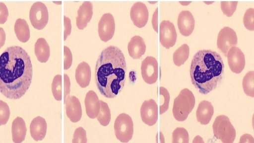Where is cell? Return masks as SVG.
Returning <instances> with one entry per match:
<instances>
[{"instance_id":"1","label":"cell","mask_w":254,"mask_h":143,"mask_svg":"<svg viewBox=\"0 0 254 143\" xmlns=\"http://www.w3.org/2000/svg\"><path fill=\"white\" fill-rule=\"evenodd\" d=\"M32 75L30 58L21 47H9L0 56V92L5 97L21 98L28 89Z\"/></svg>"},{"instance_id":"2","label":"cell","mask_w":254,"mask_h":143,"mask_svg":"<svg viewBox=\"0 0 254 143\" xmlns=\"http://www.w3.org/2000/svg\"><path fill=\"white\" fill-rule=\"evenodd\" d=\"M126 72L122 51L114 46L104 49L97 59L95 71V82L101 94L108 98L116 97L124 86Z\"/></svg>"},{"instance_id":"3","label":"cell","mask_w":254,"mask_h":143,"mask_svg":"<svg viewBox=\"0 0 254 143\" xmlns=\"http://www.w3.org/2000/svg\"><path fill=\"white\" fill-rule=\"evenodd\" d=\"M221 56L210 50H201L194 55L190 66L192 84L198 91L207 94L216 88L224 73Z\"/></svg>"},{"instance_id":"4","label":"cell","mask_w":254,"mask_h":143,"mask_svg":"<svg viewBox=\"0 0 254 143\" xmlns=\"http://www.w3.org/2000/svg\"><path fill=\"white\" fill-rule=\"evenodd\" d=\"M195 102L192 92L188 88L182 89L174 100L172 112L175 119L180 122L185 121L194 108Z\"/></svg>"},{"instance_id":"5","label":"cell","mask_w":254,"mask_h":143,"mask_svg":"<svg viewBox=\"0 0 254 143\" xmlns=\"http://www.w3.org/2000/svg\"><path fill=\"white\" fill-rule=\"evenodd\" d=\"M212 129L214 136L223 143H232L236 138V130L229 118L224 115L216 117Z\"/></svg>"},{"instance_id":"6","label":"cell","mask_w":254,"mask_h":143,"mask_svg":"<svg viewBox=\"0 0 254 143\" xmlns=\"http://www.w3.org/2000/svg\"><path fill=\"white\" fill-rule=\"evenodd\" d=\"M114 130L118 140L123 143L128 142L133 133V124L130 116L126 113L120 114L115 120Z\"/></svg>"},{"instance_id":"7","label":"cell","mask_w":254,"mask_h":143,"mask_svg":"<svg viewBox=\"0 0 254 143\" xmlns=\"http://www.w3.org/2000/svg\"><path fill=\"white\" fill-rule=\"evenodd\" d=\"M29 18L34 28L37 30L43 29L49 20L48 11L45 4L41 1L35 2L31 7Z\"/></svg>"},{"instance_id":"8","label":"cell","mask_w":254,"mask_h":143,"mask_svg":"<svg viewBox=\"0 0 254 143\" xmlns=\"http://www.w3.org/2000/svg\"><path fill=\"white\" fill-rule=\"evenodd\" d=\"M236 32L229 27H224L219 31L217 40L218 48L226 57L229 50L237 44Z\"/></svg>"},{"instance_id":"9","label":"cell","mask_w":254,"mask_h":143,"mask_svg":"<svg viewBox=\"0 0 254 143\" xmlns=\"http://www.w3.org/2000/svg\"><path fill=\"white\" fill-rule=\"evenodd\" d=\"M141 73L144 81L149 84L155 83L158 76V65L156 59L147 56L142 62Z\"/></svg>"},{"instance_id":"10","label":"cell","mask_w":254,"mask_h":143,"mask_svg":"<svg viewBox=\"0 0 254 143\" xmlns=\"http://www.w3.org/2000/svg\"><path fill=\"white\" fill-rule=\"evenodd\" d=\"M177 34L175 26L169 20H163L160 24V42L168 49L174 46L176 42Z\"/></svg>"},{"instance_id":"11","label":"cell","mask_w":254,"mask_h":143,"mask_svg":"<svg viewBox=\"0 0 254 143\" xmlns=\"http://www.w3.org/2000/svg\"><path fill=\"white\" fill-rule=\"evenodd\" d=\"M115 30V23L112 14L107 13L101 17L98 23V34L100 39L104 42L111 40Z\"/></svg>"},{"instance_id":"12","label":"cell","mask_w":254,"mask_h":143,"mask_svg":"<svg viewBox=\"0 0 254 143\" xmlns=\"http://www.w3.org/2000/svg\"><path fill=\"white\" fill-rule=\"evenodd\" d=\"M227 57L232 72L235 73H241L246 64L245 55L241 50L236 46L232 47L229 50Z\"/></svg>"},{"instance_id":"13","label":"cell","mask_w":254,"mask_h":143,"mask_svg":"<svg viewBox=\"0 0 254 143\" xmlns=\"http://www.w3.org/2000/svg\"><path fill=\"white\" fill-rule=\"evenodd\" d=\"M142 121L146 125L151 126L156 124L158 120V106L152 99L145 100L140 108Z\"/></svg>"},{"instance_id":"14","label":"cell","mask_w":254,"mask_h":143,"mask_svg":"<svg viewBox=\"0 0 254 143\" xmlns=\"http://www.w3.org/2000/svg\"><path fill=\"white\" fill-rule=\"evenodd\" d=\"M130 16L135 26L139 28L143 27L148 19L149 13L147 6L142 2H136L131 7Z\"/></svg>"},{"instance_id":"15","label":"cell","mask_w":254,"mask_h":143,"mask_svg":"<svg viewBox=\"0 0 254 143\" xmlns=\"http://www.w3.org/2000/svg\"><path fill=\"white\" fill-rule=\"evenodd\" d=\"M177 24L183 36H190L194 30L195 25V20L191 13L189 10L182 11L178 15Z\"/></svg>"},{"instance_id":"16","label":"cell","mask_w":254,"mask_h":143,"mask_svg":"<svg viewBox=\"0 0 254 143\" xmlns=\"http://www.w3.org/2000/svg\"><path fill=\"white\" fill-rule=\"evenodd\" d=\"M66 114L73 123L78 122L82 116V109L79 99L75 96H67L65 100Z\"/></svg>"},{"instance_id":"17","label":"cell","mask_w":254,"mask_h":143,"mask_svg":"<svg viewBox=\"0 0 254 143\" xmlns=\"http://www.w3.org/2000/svg\"><path fill=\"white\" fill-rule=\"evenodd\" d=\"M93 15V5L90 1H86L82 3L77 10L76 24L80 30L84 29L90 21Z\"/></svg>"},{"instance_id":"18","label":"cell","mask_w":254,"mask_h":143,"mask_svg":"<svg viewBox=\"0 0 254 143\" xmlns=\"http://www.w3.org/2000/svg\"><path fill=\"white\" fill-rule=\"evenodd\" d=\"M84 103L86 112L90 118L94 119L98 115L100 107V100L93 90H89L86 94Z\"/></svg>"},{"instance_id":"19","label":"cell","mask_w":254,"mask_h":143,"mask_svg":"<svg viewBox=\"0 0 254 143\" xmlns=\"http://www.w3.org/2000/svg\"><path fill=\"white\" fill-rule=\"evenodd\" d=\"M47 125L44 118L37 116L34 118L30 125V132L32 138L36 141H42L47 132Z\"/></svg>"},{"instance_id":"20","label":"cell","mask_w":254,"mask_h":143,"mask_svg":"<svg viewBox=\"0 0 254 143\" xmlns=\"http://www.w3.org/2000/svg\"><path fill=\"white\" fill-rule=\"evenodd\" d=\"M214 113L213 107L210 102L201 101L196 111L197 120L202 125H207L210 121Z\"/></svg>"},{"instance_id":"21","label":"cell","mask_w":254,"mask_h":143,"mask_svg":"<svg viewBox=\"0 0 254 143\" xmlns=\"http://www.w3.org/2000/svg\"><path fill=\"white\" fill-rule=\"evenodd\" d=\"M127 49L129 56L133 59H138L144 54L146 45L142 37L135 35L128 42Z\"/></svg>"},{"instance_id":"22","label":"cell","mask_w":254,"mask_h":143,"mask_svg":"<svg viewBox=\"0 0 254 143\" xmlns=\"http://www.w3.org/2000/svg\"><path fill=\"white\" fill-rule=\"evenodd\" d=\"M91 72L89 65L85 62L80 63L75 70V79L82 88L88 86L91 79Z\"/></svg>"},{"instance_id":"23","label":"cell","mask_w":254,"mask_h":143,"mask_svg":"<svg viewBox=\"0 0 254 143\" xmlns=\"http://www.w3.org/2000/svg\"><path fill=\"white\" fill-rule=\"evenodd\" d=\"M27 128L24 120L16 117L12 123L11 133L13 142L15 143H21L25 138Z\"/></svg>"},{"instance_id":"24","label":"cell","mask_w":254,"mask_h":143,"mask_svg":"<svg viewBox=\"0 0 254 143\" xmlns=\"http://www.w3.org/2000/svg\"><path fill=\"white\" fill-rule=\"evenodd\" d=\"M35 54L38 60L41 63H46L50 56V47L43 38H39L35 44Z\"/></svg>"},{"instance_id":"25","label":"cell","mask_w":254,"mask_h":143,"mask_svg":"<svg viewBox=\"0 0 254 143\" xmlns=\"http://www.w3.org/2000/svg\"><path fill=\"white\" fill-rule=\"evenodd\" d=\"M14 32L17 39L22 43L27 42L30 38V29L26 21L17 19L14 24Z\"/></svg>"},{"instance_id":"26","label":"cell","mask_w":254,"mask_h":143,"mask_svg":"<svg viewBox=\"0 0 254 143\" xmlns=\"http://www.w3.org/2000/svg\"><path fill=\"white\" fill-rule=\"evenodd\" d=\"M190 48L187 44L182 45L174 53L173 60L174 64L178 67L183 65L188 60Z\"/></svg>"},{"instance_id":"27","label":"cell","mask_w":254,"mask_h":143,"mask_svg":"<svg viewBox=\"0 0 254 143\" xmlns=\"http://www.w3.org/2000/svg\"><path fill=\"white\" fill-rule=\"evenodd\" d=\"M100 110L96 117L101 125L107 126L111 121L110 110L107 103L100 100Z\"/></svg>"},{"instance_id":"28","label":"cell","mask_w":254,"mask_h":143,"mask_svg":"<svg viewBox=\"0 0 254 143\" xmlns=\"http://www.w3.org/2000/svg\"><path fill=\"white\" fill-rule=\"evenodd\" d=\"M242 85L245 93L250 97H254V72L250 71L244 76Z\"/></svg>"},{"instance_id":"29","label":"cell","mask_w":254,"mask_h":143,"mask_svg":"<svg viewBox=\"0 0 254 143\" xmlns=\"http://www.w3.org/2000/svg\"><path fill=\"white\" fill-rule=\"evenodd\" d=\"M189 136L187 130L184 128L178 127L172 133L173 143H188Z\"/></svg>"},{"instance_id":"30","label":"cell","mask_w":254,"mask_h":143,"mask_svg":"<svg viewBox=\"0 0 254 143\" xmlns=\"http://www.w3.org/2000/svg\"><path fill=\"white\" fill-rule=\"evenodd\" d=\"M52 91L53 96L57 101L62 100V75H56L52 83Z\"/></svg>"},{"instance_id":"31","label":"cell","mask_w":254,"mask_h":143,"mask_svg":"<svg viewBox=\"0 0 254 143\" xmlns=\"http://www.w3.org/2000/svg\"><path fill=\"white\" fill-rule=\"evenodd\" d=\"M159 93L160 95V114L161 115L168 109L170 94L168 91L164 87H160Z\"/></svg>"},{"instance_id":"32","label":"cell","mask_w":254,"mask_h":143,"mask_svg":"<svg viewBox=\"0 0 254 143\" xmlns=\"http://www.w3.org/2000/svg\"><path fill=\"white\" fill-rule=\"evenodd\" d=\"M243 23L246 28L250 31L254 30V9L249 8L245 13Z\"/></svg>"},{"instance_id":"33","label":"cell","mask_w":254,"mask_h":143,"mask_svg":"<svg viewBox=\"0 0 254 143\" xmlns=\"http://www.w3.org/2000/svg\"><path fill=\"white\" fill-rule=\"evenodd\" d=\"M238 1H221V8L227 17H231L236 10Z\"/></svg>"},{"instance_id":"34","label":"cell","mask_w":254,"mask_h":143,"mask_svg":"<svg viewBox=\"0 0 254 143\" xmlns=\"http://www.w3.org/2000/svg\"><path fill=\"white\" fill-rule=\"evenodd\" d=\"M10 113L9 108L7 103L0 100V126L7 123Z\"/></svg>"},{"instance_id":"35","label":"cell","mask_w":254,"mask_h":143,"mask_svg":"<svg viewBox=\"0 0 254 143\" xmlns=\"http://www.w3.org/2000/svg\"><path fill=\"white\" fill-rule=\"evenodd\" d=\"M87 141L85 130L81 127L76 128L73 136V143H86Z\"/></svg>"},{"instance_id":"36","label":"cell","mask_w":254,"mask_h":143,"mask_svg":"<svg viewBox=\"0 0 254 143\" xmlns=\"http://www.w3.org/2000/svg\"><path fill=\"white\" fill-rule=\"evenodd\" d=\"M64 70L68 69L71 66L72 56L70 49L66 46H64Z\"/></svg>"},{"instance_id":"37","label":"cell","mask_w":254,"mask_h":143,"mask_svg":"<svg viewBox=\"0 0 254 143\" xmlns=\"http://www.w3.org/2000/svg\"><path fill=\"white\" fill-rule=\"evenodd\" d=\"M8 16V11L6 5L0 2V24H4L7 20Z\"/></svg>"},{"instance_id":"38","label":"cell","mask_w":254,"mask_h":143,"mask_svg":"<svg viewBox=\"0 0 254 143\" xmlns=\"http://www.w3.org/2000/svg\"><path fill=\"white\" fill-rule=\"evenodd\" d=\"M64 40L65 41L67 37L70 34L71 31V24L70 19L64 16Z\"/></svg>"},{"instance_id":"39","label":"cell","mask_w":254,"mask_h":143,"mask_svg":"<svg viewBox=\"0 0 254 143\" xmlns=\"http://www.w3.org/2000/svg\"><path fill=\"white\" fill-rule=\"evenodd\" d=\"M64 100H65L67 96L70 93V80L66 74H64Z\"/></svg>"},{"instance_id":"40","label":"cell","mask_w":254,"mask_h":143,"mask_svg":"<svg viewBox=\"0 0 254 143\" xmlns=\"http://www.w3.org/2000/svg\"><path fill=\"white\" fill-rule=\"evenodd\" d=\"M152 24L154 30L158 32V8H157L152 16Z\"/></svg>"},{"instance_id":"41","label":"cell","mask_w":254,"mask_h":143,"mask_svg":"<svg viewBox=\"0 0 254 143\" xmlns=\"http://www.w3.org/2000/svg\"><path fill=\"white\" fill-rule=\"evenodd\" d=\"M253 137L249 134H245L240 138V143H254Z\"/></svg>"},{"instance_id":"42","label":"cell","mask_w":254,"mask_h":143,"mask_svg":"<svg viewBox=\"0 0 254 143\" xmlns=\"http://www.w3.org/2000/svg\"><path fill=\"white\" fill-rule=\"evenodd\" d=\"M5 33L2 28L0 27V49L4 45Z\"/></svg>"},{"instance_id":"43","label":"cell","mask_w":254,"mask_h":143,"mask_svg":"<svg viewBox=\"0 0 254 143\" xmlns=\"http://www.w3.org/2000/svg\"><path fill=\"white\" fill-rule=\"evenodd\" d=\"M182 5H187L191 3V1H180Z\"/></svg>"},{"instance_id":"44","label":"cell","mask_w":254,"mask_h":143,"mask_svg":"<svg viewBox=\"0 0 254 143\" xmlns=\"http://www.w3.org/2000/svg\"><path fill=\"white\" fill-rule=\"evenodd\" d=\"M204 2H205V3H206L207 4H211V3H213V1H211V2H210V1H206H206H204Z\"/></svg>"}]
</instances>
